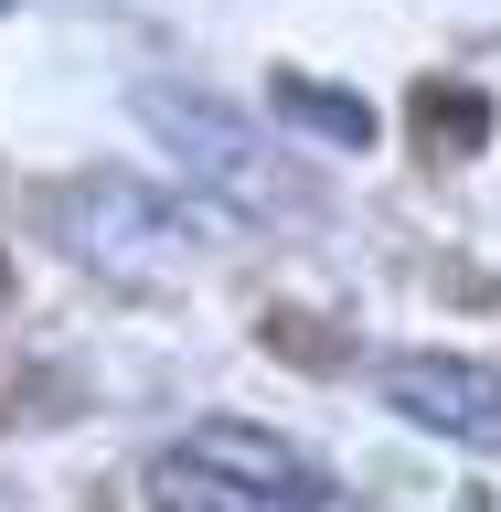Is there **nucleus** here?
<instances>
[{
	"instance_id": "f257e3e1",
	"label": "nucleus",
	"mask_w": 501,
	"mask_h": 512,
	"mask_svg": "<svg viewBox=\"0 0 501 512\" xmlns=\"http://www.w3.org/2000/svg\"><path fill=\"white\" fill-rule=\"evenodd\" d=\"M128 118L160 139V160L182 171V192H203V203H224V214H246V224L299 214V192L278 182V150H267L224 96H203V86H139Z\"/></svg>"
},
{
	"instance_id": "f03ea898",
	"label": "nucleus",
	"mask_w": 501,
	"mask_h": 512,
	"mask_svg": "<svg viewBox=\"0 0 501 512\" xmlns=\"http://www.w3.org/2000/svg\"><path fill=\"white\" fill-rule=\"evenodd\" d=\"M54 224H64L75 256L118 267V278H171V267L203 256V224L182 214V192H160V182H75L54 203Z\"/></svg>"
},
{
	"instance_id": "7ed1b4c3",
	"label": "nucleus",
	"mask_w": 501,
	"mask_h": 512,
	"mask_svg": "<svg viewBox=\"0 0 501 512\" xmlns=\"http://www.w3.org/2000/svg\"><path fill=\"white\" fill-rule=\"evenodd\" d=\"M384 406L448 448H501V374L470 352H384Z\"/></svg>"
},
{
	"instance_id": "20e7f679",
	"label": "nucleus",
	"mask_w": 501,
	"mask_h": 512,
	"mask_svg": "<svg viewBox=\"0 0 501 512\" xmlns=\"http://www.w3.org/2000/svg\"><path fill=\"white\" fill-rule=\"evenodd\" d=\"M182 448L203 459V470L246 480V491H278V502H342V480L320 470L299 438H278V427H256V416H203V427H182Z\"/></svg>"
},
{
	"instance_id": "39448f33",
	"label": "nucleus",
	"mask_w": 501,
	"mask_h": 512,
	"mask_svg": "<svg viewBox=\"0 0 501 512\" xmlns=\"http://www.w3.org/2000/svg\"><path fill=\"white\" fill-rule=\"evenodd\" d=\"M139 491H150V512H352V502H278V491H246V480L203 470L192 448H160Z\"/></svg>"
},
{
	"instance_id": "423d86ee",
	"label": "nucleus",
	"mask_w": 501,
	"mask_h": 512,
	"mask_svg": "<svg viewBox=\"0 0 501 512\" xmlns=\"http://www.w3.org/2000/svg\"><path fill=\"white\" fill-rule=\"evenodd\" d=\"M267 107H278L288 128H310L320 150H374V128H384L352 86H320V75H267Z\"/></svg>"
},
{
	"instance_id": "0eeeda50",
	"label": "nucleus",
	"mask_w": 501,
	"mask_h": 512,
	"mask_svg": "<svg viewBox=\"0 0 501 512\" xmlns=\"http://www.w3.org/2000/svg\"><path fill=\"white\" fill-rule=\"evenodd\" d=\"M416 139L427 150H480L491 139V96L480 86H416Z\"/></svg>"
},
{
	"instance_id": "6e6552de",
	"label": "nucleus",
	"mask_w": 501,
	"mask_h": 512,
	"mask_svg": "<svg viewBox=\"0 0 501 512\" xmlns=\"http://www.w3.org/2000/svg\"><path fill=\"white\" fill-rule=\"evenodd\" d=\"M0 11H11V0H0Z\"/></svg>"
}]
</instances>
